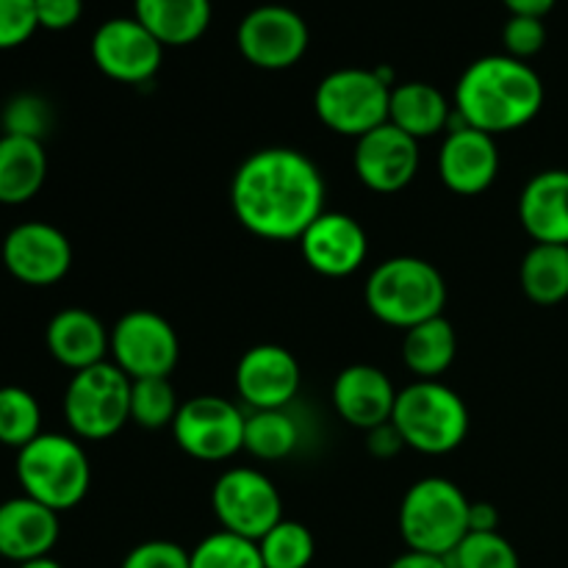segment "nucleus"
<instances>
[{
  "mask_svg": "<svg viewBox=\"0 0 568 568\" xmlns=\"http://www.w3.org/2000/svg\"><path fill=\"white\" fill-rule=\"evenodd\" d=\"M231 205L242 227L266 242H300L325 214V181L314 161L294 148H264L239 164Z\"/></svg>",
  "mask_w": 568,
  "mask_h": 568,
  "instance_id": "f257e3e1",
  "label": "nucleus"
},
{
  "mask_svg": "<svg viewBox=\"0 0 568 568\" xmlns=\"http://www.w3.org/2000/svg\"><path fill=\"white\" fill-rule=\"evenodd\" d=\"M544 105V83L527 61L508 53L469 64L455 87V116L488 136L525 128Z\"/></svg>",
  "mask_w": 568,
  "mask_h": 568,
  "instance_id": "f03ea898",
  "label": "nucleus"
},
{
  "mask_svg": "<svg viewBox=\"0 0 568 568\" xmlns=\"http://www.w3.org/2000/svg\"><path fill=\"white\" fill-rule=\"evenodd\" d=\"M366 308L383 325L410 331L444 314L447 281L442 272L416 255H397L372 270L364 288Z\"/></svg>",
  "mask_w": 568,
  "mask_h": 568,
  "instance_id": "7ed1b4c3",
  "label": "nucleus"
},
{
  "mask_svg": "<svg viewBox=\"0 0 568 568\" xmlns=\"http://www.w3.org/2000/svg\"><path fill=\"white\" fill-rule=\"evenodd\" d=\"M17 480L22 494L61 514L83 503L92 486V466L81 442L61 433H39L17 449Z\"/></svg>",
  "mask_w": 568,
  "mask_h": 568,
  "instance_id": "20e7f679",
  "label": "nucleus"
},
{
  "mask_svg": "<svg viewBox=\"0 0 568 568\" xmlns=\"http://www.w3.org/2000/svg\"><path fill=\"white\" fill-rule=\"evenodd\" d=\"M469 497L447 477H422L399 505V532L414 552L449 558L469 536Z\"/></svg>",
  "mask_w": 568,
  "mask_h": 568,
  "instance_id": "39448f33",
  "label": "nucleus"
},
{
  "mask_svg": "<svg viewBox=\"0 0 568 568\" xmlns=\"http://www.w3.org/2000/svg\"><path fill=\"white\" fill-rule=\"evenodd\" d=\"M392 425L405 447L425 455H447L466 442L469 408L464 397L438 381H416L397 394Z\"/></svg>",
  "mask_w": 568,
  "mask_h": 568,
  "instance_id": "423d86ee",
  "label": "nucleus"
},
{
  "mask_svg": "<svg viewBox=\"0 0 568 568\" xmlns=\"http://www.w3.org/2000/svg\"><path fill=\"white\" fill-rule=\"evenodd\" d=\"M131 377L116 364H94L72 375L64 392V419L83 442H103L131 422Z\"/></svg>",
  "mask_w": 568,
  "mask_h": 568,
  "instance_id": "0eeeda50",
  "label": "nucleus"
},
{
  "mask_svg": "<svg viewBox=\"0 0 568 568\" xmlns=\"http://www.w3.org/2000/svg\"><path fill=\"white\" fill-rule=\"evenodd\" d=\"M392 89L377 75V70L344 67L322 78L316 87V116L338 136L361 139L388 122Z\"/></svg>",
  "mask_w": 568,
  "mask_h": 568,
  "instance_id": "6e6552de",
  "label": "nucleus"
},
{
  "mask_svg": "<svg viewBox=\"0 0 568 568\" xmlns=\"http://www.w3.org/2000/svg\"><path fill=\"white\" fill-rule=\"evenodd\" d=\"M211 508L222 530L255 544L283 519V503L275 483L264 471L247 466L222 471L211 491Z\"/></svg>",
  "mask_w": 568,
  "mask_h": 568,
  "instance_id": "1a4fd4ad",
  "label": "nucleus"
},
{
  "mask_svg": "<svg viewBox=\"0 0 568 568\" xmlns=\"http://www.w3.org/2000/svg\"><path fill=\"white\" fill-rule=\"evenodd\" d=\"M111 364L120 366L131 381L170 377L181 358V342L170 322L148 308L128 311L111 327Z\"/></svg>",
  "mask_w": 568,
  "mask_h": 568,
  "instance_id": "9d476101",
  "label": "nucleus"
},
{
  "mask_svg": "<svg viewBox=\"0 0 568 568\" xmlns=\"http://www.w3.org/2000/svg\"><path fill=\"white\" fill-rule=\"evenodd\" d=\"M244 422L247 416L231 399L203 394L181 403L172 422V436L186 455L216 464L244 449Z\"/></svg>",
  "mask_w": 568,
  "mask_h": 568,
  "instance_id": "9b49d317",
  "label": "nucleus"
},
{
  "mask_svg": "<svg viewBox=\"0 0 568 568\" xmlns=\"http://www.w3.org/2000/svg\"><path fill=\"white\" fill-rule=\"evenodd\" d=\"M239 50L258 70H288L305 55L311 42L303 17L286 6H258L236 31Z\"/></svg>",
  "mask_w": 568,
  "mask_h": 568,
  "instance_id": "f8f14e48",
  "label": "nucleus"
},
{
  "mask_svg": "<svg viewBox=\"0 0 568 568\" xmlns=\"http://www.w3.org/2000/svg\"><path fill=\"white\" fill-rule=\"evenodd\" d=\"M92 59L111 81L144 83L159 72L164 44L136 17H114L94 31Z\"/></svg>",
  "mask_w": 568,
  "mask_h": 568,
  "instance_id": "ddd939ff",
  "label": "nucleus"
},
{
  "mask_svg": "<svg viewBox=\"0 0 568 568\" xmlns=\"http://www.w3.org/2000/svg\"><path fill=\"white\" fill-rule=\"evenodd\" d=\"M3 264L28 286H53L70 272L72 244L50 222H20L3 239Z\"/></svg>",
  "mask_w": 568,
  "mask_h": 568,
  "instance_id": "4468645a",
  "label": "nucleus"
},
{
  "mask_svg": "<svg viewBox=\"0 0 568 568\" xmlns=\"http://www.w3.org/2000/svg\"><path fill=\"white\" fill-rule=\"evenodd\" d=\"M353 164L355 175L366 189L394 194L408 186L419 172V142L386 122V125L355 139Z\"/></svg>",
  "mask_w": 568,
  "mask_h": 568,
  "instance_id": "2eb2a0df",
  "label": "nucleus"
},
{
  "mask_svg": "<svg viewBox=\"0 0 568 568\" xmlns=\"http://www.w3.org/2000/svg\"><path fill=\"white\" fill-rule=\"evenodd\" d=\"M236 392L253 410H283L300 392V364L281 344H258L239 358Z\"/></svg>",
  "mask_w": 568,
  "mask_h": 568,
  "instance_id": "dca6fc26",
  "label": "nucleus"
},
{
  "mask_svg": "<svg viewBox=\"0 0 568 568\" xmlns=\"http://www.w3.org/2000/svg\"><path fill=\"white\" fill-rule=\"evenodd\" d=\"M305 264L325 277H347L366 261L369 242L355 216L344 211H325L300 236Z\"/></svg>",
  "mask_w": 568,
  "mask_h": 568,
  "instance_id": "f3484780",
  "label": "nucleus"
},
{
  "mask_svg": "<svg viewBox=\"0 0 568 568\" xmlns=\"http://www.w3.org/2000/svg\"><path fill=\"white\" fill-rule=\"evenodd\" d=\"M438 153V175L455 194H480L497 181L499 150L494 136L469 125H449Z\"/></svg>",
  "mask_w": 568,
  "mask_h": 568,
  "instance_id": "a211bd4d",
  "label": "nucleus"
},
{
  "mask_svg": "<svg viewBox=\"0 0 568 568\" xmlns=\"http://www.w3.org/2000/svg\"><path fill=\"white\" fill-rule=\"evenodd\" d=\"M392 377L372 364H353L342 369L333 383V405L347 425L358 430H375L388 425L397 403Z\"/></svg>",
  "mask_w": 568,
  "mask_h": 568,
  "instance_id": "6ab92c4d",
  "label": "nucleus"
},
{
  "mask_svg": "<svg viewBox=\"0 0 568 568\" xmlns=\"http://www.w3.org/2000/svg\"><path fill=\"white\" fill-rule=\"evenodd\" d=\"M59 530V514L26 494L0 503V558L11 564L48 558Z\"/></svg>",
  "mask_w": 568,
  "mask_h": 568,
  "instance_id": "aec40b11",
  "label": "nucleus"
},
{
  "mask_svg": "<svg viewBox=\"0 0 568 568\" xmlns=\"http://www.w3.org/2000/svg\"><path fill=\"white\" fill-rule=\"evenodd\" d=\"M519 222L536 244H568V170L538 172L527 181Z\"/></svg>",
  "mask_w": 568,
  "mask_h": 568,
  "instance_id": "412c9836",
  "label": "nucleus"
},
{
  "mask_svg": "<svg viewBox=\"0 0 568 568\" xmlns=\"http://www.w3.org/2000/svg\"><path fill=\"white\" fill-rule=\"evenodd\" d=\"M50 355L72 372L103 364L111 347V331L87 308H64L48 322L44 331Z\"/></svg>",
  "mask_w": 568,
  "mask_h": 568,
  "instance_id": "4be33fe9",
  "label": "nucleus"
},
{
  "mask_svg": "<svg viewBox=\"0 0 568 568\" xmlns=\"http://www.w3.org/2000/svg\"><path fill=\"white\" fill-rule=\"evenodd\" d=\"M455 109H449V100L444 98L442 89L425 81L397 83L388 100V122L414 136L416 142L430 139L436 133L447 131L453 122Z\"/></svg>",
  "mask_w": 568,
  "mask_h": 568,
  "instance_id": "5701e85b",
  "label": "nucleus"
},
{
  "mask_svg": "<svg viewBox=\"0 0 568 568\" xmlns=\"http://www.w3.org/2000/svg\"><path fill=\"white\" fill-rule=\"evenodd\" d=\"M48 178V153L39 139L0 136V203L22 205L39 194Z\"/></svg>",
  "mask_w": 568,
  "mask_h": 568,
  "instance_id": "b1692460",
  "label": "nucleus"
},
{
  "mask_svg": "<svg viewBox=\"0 0 568 568\" xmlns=\"http://www.w3.org/2000/svg\"><path fill=\"white\" fill-rule=\"evenodd\" d=\"M133 9L164 48L197 42L211 22V0H133Z\"/></svg>",
  "mask_w": 568,
  "mask_h": 568,
  "instance_id": "393cba45",
  "label": "nucleus"
},
{
  "mask_svg": "<svg viewBox=\"0 0 568 568\" xmlns=\"http://www.w3.org/2000/svg\"><path fill=\"white\" fill-rule=\"evenodd\" d=\"M458 353V336L453 322L442 316L405 331L403 361L419 381H438L453 366Z\"/></svg>",
  "mask_w": 568,
  "mask_h": 568,
  "instance_id": "a878e982",
  "label": "nucleus"
},
{
  "mask_svg": "<svg viewBox=\"0 0 568 568\" xmlns=\"http://www.w3.org/2000/svg\"><path fill=\"white\" fill-rule=\"evenodd\" d=\"M521 292L538 305L568 297V244H532L519 270Z\"/></svg>",
  "mask_w": 568,
  "mask_h": 568,
  "instance_id": "bb28decb",
  "label": "nucleus"
},
{
  "mask_svg": "<svg viewBox=\"0 0 568 568\" xmlns=\"http://www.w3.org/2000/svg\"><path fill=\"white\" fill-rule=\"evenodd\" d=\"M300 444V430L283 410H253L244 422V449L261 460H281Z\"/></svg>",
  "mask_w": 568,
  "mask_h": 568,
  "instance_id": "cd10ccee",
  "label": "nucleus"
},
{
  "mask_svg": "<svg viewBox=\"0 0 568 568\" xmlns=\"http://www.w3.org/2000/svg\"><path fill=\"white\" fill-rule=\"evenodd\" d=\"M42 433V408L37 397L20 386L0 388V444L22 449Z\"/></svg>",
  "mask_w": 568,
  "mask_h": 568,
  "instance_id": "c85d7f7f",
  "label": "nucleus"
},
{
  "mask_svg": "<svg viewBox=\"0 0 568 568\" xmlns=\"http://www.w3.org/2000/svg\"><path fill=\"white\" fill-rule=\"evenodd\" d=\"M264 568H308L316 544L303 521L281 519L258 541Z\"/></svg>",
  "mask_w": 568,
  "mask_h": 568,
  "instance_id": "c756f323",
  "label": "nucleus"
},
{
  "mask_svg": "<svg viewBox=\"0 0 568 568\" xmlns=\"http://www.w3.org/2000/svg\"><path fill=\"white\" fill-rule=\"evenodd\" d=\"M181 403L170 377H142L131 383V422L148 430L172 427Z\"/></svg>",
  "mask_w": 568,
  "mask_h": 568,
  "instance_id": "7c9ffc66",
  "label": "nucleus"
},
{
  "mask_svg": "<svg viewBox=\"0 0 568 568\" xmlns=\"http://www.w3.org/2000/svg\"><path fill=\"white\" fill-rule=\"evenodd\" d=\"M189 568H264L258 544L220 530L189 552Z\"/></svg>",
  "mask_w": 568,
  "mask_h": 568,
  "instance_id": "2f4dec72",
  "label": "nucleus"
},
{
  "mask_svg": "<svg viewBox=\"0 0 568 568\" xmlns=\"http://www.w3.org/2000/svg\"><path fill=\"white\" fill-rule=\"evenodd\" d=\"M453 568H521L514 544L494 532H469L449 555Z\"/></svg>",
  "mask_w": 568,
  "mask_h": 568,
  "instance_id": "473e14b6",
  "label": "nucleus"
},
{
  "mask_svg": "<svg viewBox=\"0 0 568 568\" xmlns=\"http://www.w3.org/2000/svg\"><path fill=\"white\" fill-rule=\"evenodd\" d=\"M3 128L6 133H14V136H28L42 142L44 131L50 128L48 103L37 98V94H20V98H14L6 105Z\"/></svg>",
  "mask_w": 568,
  "mask_h": 568,
  "instance_id": "72a5a7b5",
  "label": "nucleus"
},
{
  "mask_svg": "<svg viewBox=\"0 0 568 568\" xmlns=\"http://www.w3.org/2000/svg\"><path fill=\"white\" fill-rule=\"evenodd\" d=\"M503 44L508 50V55H514V59H532L547 44V26H544L541 17L510 14V20L503 28Z\"/></svg>",
  "mask_w": 568,
  "mask_h": 568,
  "instance_id": "f704fd0d",
  "label": "nucleus"
},
{
  "mask_svg": "<svg viewBox=\"0 0 568 568\" xmlns=\"http://www.w3.org/2000/svg\"><path fill=\"white\" fill-rule=\"evenodd\" d=\"M37 28V0H0V50L20 48Z\"/></svg>",
  "mask_w": 568,
  "mask_h": 568,
  "instance_id": "c9c22d12",
  "label": "nucleus"
},
{
  "mask_svg": "<svg viewBox=\"0 0 568 568\" xmlns=\"http://www.w3.org/2000/svg\"><path fill=\"white\" fill-rule=\"evenodd\" d=\"M120 568H189V552L175 541H144L125 555Z\"/></svg>",
  "mask_w": 568,
  "mask_h": 568,
  "instance_id": "e433bc0d",
  "label": "nucleus"
},
{
  "mask_svg": "<svg viewBox=\"0 0 568 568\" xmlns=\"http://www.w3.org/2000/svg\"><path fill=\"white\" fill-rule=\"evenodd\" d=\"M83 0H37L39 28L48 31H64L81 20Z\"/></svg>",
  "mask_w": 568,
  "mask_h": 568,
  "instance_id": "4c0bfd02",
  "label": "nucleus"
},
{
  "mask_svg": "<svg viewBox=\"0 0 568 568\" xmlns=\"http://www.w3.org/2000/svg\"><path fill=\"white\" fill-rule=\"evenodd\" d=\"M399 447H405L403 438H399L397 427L388 422V425H381L375 427V430H369V449L375 455H381V458H386V455H394Z\"/></svg>",
  "mask_w": 568,
  "mask_h": 568,
  "instance_id": "58836bf2",
  "label": "nucleus"
},
{
  "mask_svg": "<svg viewBox=\"0 0 568 568\" xmlns=\"http://www.w3.org/2000/svg\"><path fill=\"white\" fill-rule=\"evenodd\" d=\"M499 525V514L488 503H471L469 508V532H494Z\"/></svg>",
  "mask_w": 568,
  "mask_h": 568,
  "instance_id": "ea45409f",
  "label": "nucleus"
},
{
  "mask_svg": "<svg viewBox=\"0 0 568 568\" xmlns=\"http://www.w3.org/2000/svg\"><path fill=\"white\" fill-rule=\"evenodd\" d=\"M388 568H453L449 566V558H438V555H427V552H414L408 549L405 555L394 558Z\"/></svg>",
  "mask_w": 568,
  "mask_h": 568,
  "instance_id": "a19ab883",
  "label": "nucleus"
},
{
  "mask_svg": "<svg viewBox=\"0 0 568 568\" xmlns=\"http://www.w3.org/2000/svg\"><path fill=\"white\" fill-rule=\"evenodd\" d=\"M510 9V14H525V17H547L555 9L558 0H503Z\"/></svg>",
  "mask_w": 568,
  "mask_h": 568,
  "instance_id": "79ce46f5",
  "label": "nucleus"
},
{
  "mask_svg": "<svg viewBox=\"0 0 568 568\" xmlns=\"http://www.w3.org/2000/svg\"><path fill=\"white\" fill-rule=\"evenodd\" d=\"M17 568H64L59 564V560H53L48 555V558H37V560H28V564H20Z\"/></svg>",
  "mask_w": 568,
  "mask_h": 568,
  "instance_id": "37998d69",
  "label": "nucleus"
}]
</instances>
